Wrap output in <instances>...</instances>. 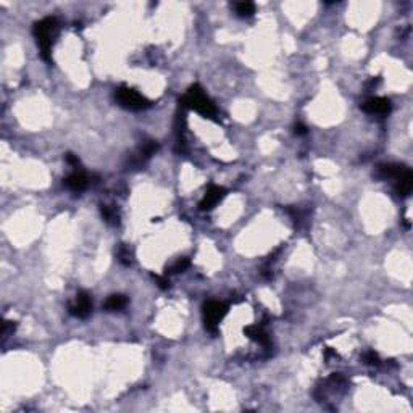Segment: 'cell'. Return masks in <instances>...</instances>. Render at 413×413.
Segmentation results:
<instances>
[{"mask_svg": "<svg viewBox=\"0 0 413 413\" xmlns=\"http://www.w3.org/2000/svg\"><path fill=\"white\" fill-rule=\"evenodd\" d=\"M191 265V261L189 258H180L176 261V263L170 268V273H183V271H186L187 268H189Z\"/></svg>", "mask_w": 413, "mask_h": 413, "instance_id": "obj_16", "label": "cell"}, {"mask_svg": "<svg viewBox=\"0 0 413 413\" xmlns=\"http://www.w3.org/2000/svg\"><path fill=\"white\" fill-rule=\"evenodd\" d=\"M294 133H296L297 136H305V134L308 133V129H307V126H305L304 123H296V126H294Z\"/></svg>", "mask_w": 413, "mask_h": 413, "instance_id": "obj_21", "label": "cell"}, {"mask_svg": "<svg viewBox=\"0 0 413 413\" xmlns=\"http://www.w3.org/2000/svg\"><path fill=\"white\" fill-rule=\"evenodd\" d=\"M118 258L123 265L129 267L131 265V252H129V249L125 247V246H121L120 250H118Z\"/></svg>", "mask_w": 413, "mask_h": 413, "instance_id": "obj_18", "label": "cell"}, {"mask_svg": "<svg viewBox=\"0 0 413 413\" xmlns=\"http://www.w3.org/2000/svg\"><path fill=\"white\" fill-rule=\"evenodd\" d=\"M100 213H102L103 220H105L107 223H118L116 210H115V209H111V206H108V205H102Z\"/></svg>", "mask_w": 413, "mask_h": 413, "instance_id": "obj_14", "label": "cell"}, {"mask_svg": "<svg viewBox=\"0 0 413 413\" xmlns=\"http://www.w3.org/2000/svg\"><path fill=\"white\" fill-rule=\"evenodd\" d=\"M34 36L37 39V44L41 47V57L47 63H52V44L53 39L58 34V20L53 16L44 18V20L37 21L34 24Z\"/></svg>", "mask_w": 413, "mask_h": 413, "instance_id": "obj_1", "label": "cell"}, {"mask_svg": "<svg viewBox=\"0 0 413 413\" xmlns=\"http://www.w3.org/2000/svg\"><path fill=\"white\" fill-rule=\"evenodd\" d=\"M363 360H365V363H367V365H371V367H378V365L381 363L379 355L376 352H373V350L365 353L363 355Z\"/></svg>", "mask_w": 413, "mask_h": 413, "instance_id": "obj_17", "label": "cell"}, {"mask_svg": "<svg viewBox=\"0 0 413 413\" xmlns=\"http://www.w3.org/2000/svg\"><path fill=\"white\" fill-rule=\"evenodd\" d=\"M181 103H183V107L194 108L197 113H200L205 118H213L215 115H217V108H215L213 102L205 96L202 87L197 86V84H194V86L187 89Z\"/></svg>", "mask_w": 413, "mask_h": 413, "instance_id": "obj_2", "label": "cell"}, {"mask_svg": "<svg viewBox=\"0 0 413 413\" xmlns=\"http://www.w3.org/2000/svg\"><path fill=\"white\" fill-rule=\"evenodd\" d=\"M408 168L399 163H381L376 168V176L379 180H399Z\"/></svg>", "mask_w": 413, "mask_h": 413, "instance_id": "obj_8", "label": "cell"}, {"mask_svg": "<svg viewBox=\"0 0 413 413\" xmlns=\"http://www.w3.org/2000/svg\"><path fill=\"white\" fill-rule=\"evenodd\" d=\"M157 149H158V144L155 140H147L142 145V149H140V155H144V158H150L157 152Z\"/></svg>", "mask_w": 413, "mask_h": 413, "instance_id": "obj_15", "label": "cell"}, {"mask_svg": "<svg viewBox=\"0 0 413 413\" xmlns=\"http://www.w3.org/2000/svg\"><path fill=\"white\" fill-rule=\"evenodd\" d=\"M397 184H396V192L397 195L400 197H407L410 195L411 189H413V174L410 170H407L405 173H403L399 180H396Z\"/></svg>", "mask_w": 413, "mask_h": 413, "instance_id": "obj_10", "label": "cell"}, {"mask_svg": "<svg viewBox=\"0 0 413 413\" xmlns=\"http://www.w3.org/2000/svg\"><path fill=\"white\" fill-rule=\"evenodd\" d=\"M236 12L239 16H252L255 13V5L252 2H241L236 5Z\"/></svg>", "mask_w": 413, "mask_h": 413, "instance_id": "obj_13", "label": "cell"}, {"mask_svg": "<svg viewBox=\"0 0 413 413\" xmlns=\"http://www.w3.org/2000/svg\"><path fill=\"white\" fill-rule=\"evenodd\" d=\"M65 184H67V187H70L71 191H74V192H81V191H84L87 187V184H89V181H87V176L84 174V173H79V171H76V173H71L67 180H65Z\"/></svg>", "mask_w": 413, "mask_h": 413, "instance_id": "obj_9", "label": "cell"}, {"mask_svg": "<svg viewBox=\"0 0 413 413\" xmlns=\"http://www.w3.org/2000/svg\"><path fill=\"white\" fill-rule=\"evenodd\" d=\"M65 158H67V162L70 165H73V166H78L79 165V158L74 155V154H67V157H65Z\"/></svg>", "mask_w": 413, "mask_h": 413, "instance_id": "obj_22", "label": "cell"}, {"mask_svg": "<svg viewBox=\"0 0 413 413\" xmlns=\"http://www.w3.org/2000/svg\"><path fill=\"white\" fill-rule=\"evenodd\" d=\"M126 305H128V297L121 294H113L107 299L105 310H108V312H120V310H123Z\"/></svg>", "mask_w": 413, "mask_h": 413, "instance_id": "obj_12", "label": "cell"}, {"mask_svg": "<svg viewBox=\"0 0 413 413\" xmlns=\"http://www.w3.org/2000/svg\"><path fill=\"white\" fill-rule=\"evenodd\" d=\"M154 279H155V283L158 284V287H160V289L166 290L168 287H170V279H168V278H163V276H154Z\"/></svg>", "mask_w": 413, "mask_h": 413, "instance_id": "obj_20", "label": "cell"}, {"mask_svg": "<svg viewBox=\"0 0 413 413\" xmlns=\"http://www.w3.org/2000/svg\"><path fill=\"white\" fill-rule=\"evenodd\" d=\"M115 99L120 107L131 110V111H142L152 105L150 100H147L144 96H140L137 91L131 89L128 86H120L115 92Z\"/></svg>", "mask_w": 413, "mask_h": 413, "instance_id": "obj_3", "label": "cell"}, {"mask_svg": "<svg viewBox=\"0 0 413 413\" xmlns=\"http://www.w3.org/2000/svg\"><path fill=\"white\" fill-rule=\"evenodd\" d=\"M246 336L247 337H250L252 341H255V342H258V344H261V345H270V341H268V334L263 331V328L261 326H247L246 328Z\"/></svg>", "mask_w": 413, "mask_h": 413, "instance_id": "obj_11", "label": "cell"}, {"mask_svg": "<svg viewBox=\"0 0 413 413\" xmlns=\"http://www.w3.org/2000/svg\"><path fill=\"white\" fill-rule=\"evenodd\" d=\"M15 328H16V323L15 321H4V324H2V334L7 337L8 334L15 331Z\"/></svg>", "mask_w": 413, "mask_h": 413, "instance_id": "obj_19", "label": "cell"}, {"mask_svg": "<svg viewBox=\"0 0 413 413\" xmlns=\"http://www.w3.org/2000/svg\"><path fill=\"white\" fill-rule=\"evenodd\" d=\"M362 110L368 115L388 116L391 111V100L386 97H370L362 103Z\"/></svg>", "mask_w": 413, "mask_h": 413, "instance_id": "obj_5", "label": "cell"}, {"mask_svg": "<svg viewBox=\"0 0 413 413\" xmlns=\"http://www.w3.org/2000/svg\"><path fill=\"white\" fill-rule=\"evenodd\" d=\"M228 313V305L220 300H209V302L203 304V321L206 331L210 333H217L218 323L224 318V315Z\"/></svg>", "mask_w": 413, "mask_h": 413, "instance_id": "obj_4", "label": "cell"}, {"mask_svg": "<svg viewBox=\"0 0 413 413\" xmlns=\"http://www.w3.org/2000/svg\"><path fill=\"white\" fill-rule=\"evenodd\" d=\"M70 313L73 316H76V318H81V320L91 316V313H92L91 296L87 292H84V290H81V292L76 296V302H74L73 305H70Z\"/></svg>", "mask_w": 413, "mask_h": 413, "instance_id": "obj_6", "label": "cell"}, {"mask_svg": "<svg viewBox=\"0 0 413 413\" xmlns=\"http://www.w3.org/2000/svg\"><path fill=\"white\" fill-rule=\"evenodd\" d=\"M226 195V191L223 189V187H220V186H215V184H210L209 186V189H206V192H205V195H203V199L200 200V203H199V209L202 210V212H205V210H212L215 205H217L223 197Z\"/></svg>", "mask_w": 413, "mask_h": 413, "instance_id": "obj_7", "label": "cell"}]
</instances>
